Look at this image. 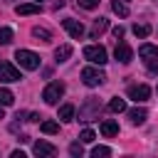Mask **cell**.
Here are the masks:
<instances>
[{
	"instance_id": "17",
	"label": "cell",
	"mask_w": 158,
	"mask_h": 158,
	"mask_svg": "<svg viewBox=\"0 0 158 158\" xmlns=\"http://www.w3.org/2000/svg\"><path fill=\"white\" fill-rule=\"evenodd\" d=\"M109 109H111L114 114H121V111H126V101L116 96V99H111V101H109Z\"/></svg>"
},
{
	"instance_id": "3",
	"label": "cell",
	"mask_w": 158,
	"mask_h": 158,
	"mask_svg": "<svg viewBox=\"0 0 158 158\" xmlns=\"http://www.w3.org/2000/svg\"><path fill=\"white\" fill-rule=\"evenodd\" d=\"M62 94H64V84H62V81H52V84L44 86L42 99H44L47 104H57V101L62 99Z\"/></svg>"
},
{
	"instance_id": "16",
	"label": "cell",
	"mask_w": 158,
	"mask_h": 158,
	"mask_svg": "<svg viewBox=\"0 0 158 158\" xmlns=\"http://www.w3.org/2000/svg\"><path fill=\"white\" fill-rule=\"evenodd\" d=\"M54 57H57V62H67V59L72 57V47H69V44L57 47V49H54Z\"/></svg>"
},
{
	"instance_id": "21",
	"label": "cell",
	"mask_w": 158,
	"mask_h": 158,
	"mask_svg": "<svg viewBox=\"0 0 158 158\" xmlns=\"http://www.w3.org/2000/svg\"><path fill=\"white\" fill-rule=\"evenodd\" d=\"M12 101H15L12 91H7V89H0V106H10Z\"/></svg>"
},
{
	"instance_id": "30",
	"label": "cell",
	"mask_w": 158,
	"mask_h": 158,
	"mask_svg": "<svg viewBox=\"0 0 158 158\" xmlns=\"http://www.w3.org/2000/svg\"><path fill=\"white\" fill-rule=\"evenodd\" d=\"M0 118H5V114H2V106H0Z\"/></svg>"
},
{
	"instance_id": "26",
	"label": "cell",
	"mask_w": 158,
	"mask_h": 158,
	"mask_svg": "<svg viewBox=\"0 0 158 158\" xmlns=\"http://www.w3.org/2000/svg\"><path fill=\"white\" fill-rule=\"evenodd\" d=\"M79 138H81L84 143H91V141H94V131H89V128H84V131L79 133Z\"/></svg>"
},
{
	"instance_id": "10",
	"label": "cell",
	"mask_w": 158,
	"mask_h": 158,
	"mask_svg": "<svg viewBox=\"0 0 158 158\" xmlns=\"http://www.w3.org/2000/svg\"><path fill=\"white\" fill-rule=\"evenodd\" d=\"M114 57H116L118 62L128 64V62H131V57H133V52H131V47H128V44L118 42V44H116V49H114Z\"/></svg>"
},
{
	"instance_id": "20",
	"label": "cell",
	"mask_w": 158,
	"mask_h": 158,
	"mask_svg": "<svg viewBox=\"0 0 158 158\" xmlns=\"http://www.w3.org/2000/svg\"><path fill=\"white\" fill-rule=\"evenodd\" d=\"M111 10H114L118 17H126V15H128V7H126L121 0H114V2H111Z\"/></svg>"
},
{
	"instance_id": "24",
	"label": "cell",
	"mask_w": 158,
	"mask_h": 158,
	"mask_svg": "<svg viewBox=\"0 0 158 158\" xmlns=\"http://www.w3.org/2000/svg\"><path fill=\"white\" fill-rule=\"evenodd\" d=\"M32 35H35L37 40H42V42H47V40L52 37V35H49V30H44V27H35V30H32Z\"/></svg>"
},
{
	"instance_id": "29",
	"label": "cell",
	"mask_w": 158,
	"mask_h": 158,
	"mask_svg": "<svg viewBox=\"0 0 158 158\" xmlns=\"http://www.w3.org/2000/svg\"><path fill=\"white\" fill-rule=\"evenodd\" d=\"M114 37H116V40H121V37H123V27H121V25H118V27H114Z\"/></svg>"
},
{
	"instance_id": "7",
	"label": "cell",
	"mask_w": 158,
	"mask_h": 158,
	"mask_svg": "<svg viewBox=\"0 0 158 158\" xmlns=\"http://www.w3.org/2000/svg\"><path fill=\"white\" fill-rule=\"evenodd\" d=\"M99 109H101V106H99V101H96L94 96H89V99H86V106L79 111L81 121H91L94 116H99Z\"/></svg>"
},
{
	"instance_id": "27",
	"label": "cell",
	"mask_w": 158,
	"mask_h": 158,
	"mask_svg": "<svg viewBox=\"0 0 158 158\" xmlns=\"http://www.w3.org/2000/svg\"><path fill=\"white\" fill-rule=\"evenodd\" d=\"M69 153H72V156H81V153H84L81 143H72V146H69Z\"/></svg>"
},
{
	"instance_id": "8",
	"label": "cell",
	"mask_w": 158,
	"mask_h": 158,
	"mask_svg": "<svg viewBox=\"0 0 158 158\" xmlns=\"http://www.w3.org/2000/svg\"><path fill=\"white\" fill-rule=\"evenodd\" d=\"M151 96V89L146 86V84H133V86H128V99H133L136 104L138 101H146Z\"/></svg>"
},
{
	"instance_id": "23",
	"label": "cell",
	"mask_w": 158,
	"mask_h": 158,
	"mask_svg": "<svg viewBox=\"0 0 158 158\" xmlns=\"http://www.w3.org/2000/svg\"><path fill=\"white\" fill-rule=\"evenodd\" d=\"M12 42V30L10 27H0V44H10Z\"/></svg>"
},
{
	"instance_id": "9",
	"label": "cell",
	"mask_w": 158,
	"mask_h": 158,
	"mask_svg": "<svg viewBox=\"0 0 158 158\" xmlns=\"http://www.w3.org/2000/svg\"><path fill=\"white\" fill-rule=\"evenodd\" d=\"M62 25H64V30L74 37V40H79L81 35H84V25L79 22V20H72V17H67V20H62Z\"/></svg>"
},
{
	"instance_id": "11",
	"label": "cell",
	"mask_w": 158,
	"mask_h": 158,
	"mask_svg": "<svg viewBox=\"0 0 158 158\" xmlns=\"http://www.w3.org/2000/svg\"><path fill=\"white\" fill-rule=\"evenodd\" d=\"M106 27H109V20H106V17H96V20H94V25H91V30H89V37H91V40H96L101 32H106Z\"/></svg>"
},
{
	"instance_id": "28",
	"label": "cell",
	"mask_w": 158,
	"mask_h": 158,
	"mask_svg": "<svg viewBox=\"0 0 158 158\" xmlns=\"http://www.w3.org/2000/svg\"><path fill=\"white\" fill-rule=\"evenodd\" d=\"M79 5H81V7H86V10H94V7L99 5V0H79Z\"/></svg>"
},
{
	"instance_id": "22",
	"label": "cell",
	"mask_w": 158,
	"mask_h": 158,
	"mask_svg": "<svg viewBox=\"0 0 158 158\" xmlns=\"http://www.w3.org/2000/svg\"><path fill=\"white\" fill-rule=\"evenodd\" d=\"M133 35H136V37H148V35H151V27L136 22V25H133Z\"/></svg>"
},
{
	"instance_id": "2",
	"label": "cell",
	"mask_w": 158,
	"mask_h": 158,
	"mask_svg": "<svg viewBox=\"0 0 158 158\" xmlns=\"http://www.w3.org/2000/svg\"><path fill=\"white\" fill-rule=\"evenodd\" d=\"M15 59H17V64L22 67V69H37L40 67V54H35V52H30V49H17L15 52Z\"/></svg>"
},
{
	"instance_id": "12",
	"label": "cell",
	"mask_w": 158,
	"mask_h": 158,
	"mask_svg": "<svg viewBox=\"0 0 158 158\" xmlns=\"http://www.w3.org/2000/svg\"><path fill=\"white\" fill-rule=\"evenodd\" d=\"M32 151H35V156H54L57 153V148L52 143H47V141H37L32 146Z\"/></svg>"
},
{
	"instance_id": "14",
	"label": "cell",
	"mask_w": 158,
	"mask_h": 158,
	"mask_svg": "<svg viewBox=\"0 0 158 158\" xmlns=\"http://www.w3.org/2000/svg\"><path fill=\"white\" fill-rule=\"evenodd\" d=\"M146 116H148V114H146V109H131V111H128V118H131V123H133V126L143 123V121H146Z\"/></svg>"
},
{
	"instance_id": "4",
	"label": "cell",
	"mask_w": 158,
	"mask_h": 158,
	"mask_svg": "<svg viewBox=\"0 0 158 158\" xmlns=\"http://www.w3.org/2000/svg\"><path fill=\"white\" fill-rule=\"evenodd\" d=\"M84 57L91 62V64H106V49L101 44H89L84 47Z\"/></svg>"
},
{
	"instance_id": "18",
	"label": "cell",
	"mask_w": 158,
	"mask_h": 158,
	"mask_svg": "<svg viewBox=\"0 0 158 158\" xmlns=\"http://www.w3.org/2000/svg\"><path fill=\"white\" fill-rule=\"evenodd\" d=\"M59 118H62V121H72V118H74V106H72V104H64V106L59 109Z\"/></svg>"
},
{
	"instance_id": "19",
	"label": "cell",
	"mask_w": 158,
	"mask_h": 158,
	"mask_svg": "<svg viewBox=\"0 0 158 158\" xmlns=\"http://www.w3.org/2000/svg\"><path fill=\"white\" fill-rule=\"evenodd\" d=\"M40 131H42V133H57V131H59V123H57V121H42V123H40Z\"/></svg>"
},
{
	"instance_id": "25",
	"label": "cell",
	"mask_w": 158,
	"mask_h": 158,
	"mask_svg": "<svg viewBox=\"0 0 158 158\" xmlns=\"http://www.w3.org/2000/svg\"><path fill=\"white\" fill-rule=\"evenodd\" d=\"M91 156H94V158H99V156H111V148H106V146H96V148L91 151Z\"/></svg>"
},
{
	"instance_id": "5",
	"label": "cell",
	"mask_w": 158,
	"mask_h": 158,
	"mask_svg": "<svg viewBox=\"0 0 158 158\" xmlns=\"http://www.w3.org/2000/svg\"><path fill=\"white\" fill-rule=\"evenodd\" d=\"M104 79H106V74L99 72V69H91V67L81 69V81L86 86H99V84H104Z\"/></svg>"
},
{
	"instance_id": "1",
	"label": "cell",
	"mask_w": 158,
	"mask_h": 158,
	"mask_svg": "<svg viewBox=\"0 0 158 158\" xmlns=\"http://www.w3.org/2000/svg\"><path fill=\"white\" fill-rule=\"evenodd\" d=\"M138 57L143 59V64H146L151 72H158V47H156V44H141Z\"/></svg>"
},
{
	"instance_id": "6",
	"label": "cell",
	"mask_w": 158,
	"mask_h": 158,
	"mask_svg": "<svg viewBox=\"0 0 158 158\" xmlns=\"http://www.w3.org/2000/svg\"><path fill=\"white\" fill-rule=\"evenodd\" d=\"M22 77H20V72L10 64V62H0V81H20Z\"/></svg>"
},
{
	"instance_id": "13",
	"label": "cell",
	"mask_w": 158,
	"mask_h": 158,
	"mask_svg": "<svg viewBox=\"0 0 158 158\" xmlns=\"http://www.w3.org/2000/svg\"><path fill=\"white\" fill-rule=\"evenodd\" d=\"M15 10H17V15H37L40 12V5L37 2H25V5H17Z\"/></svg>"
},
{
	"instance_id": "15",
	"label": "cell",
	"mask_w": 158,
	"mask_h": 158,
	"mask_svg": "<svg viewBox=\"0 0 158 158\" xmlns=\"http://www.w3.org/2000/svg\"><path fill=\"white\" fill-rule=\"evenodd\" d=\"M101 133H104L106 138L116 136V133H118V123H116V121H104V123H101Z\"/></svg>"
}]
</instances>
